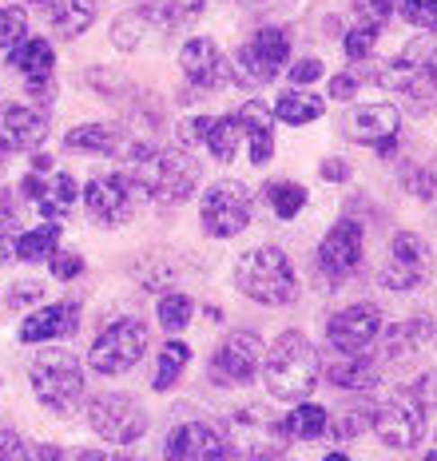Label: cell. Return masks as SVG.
<instances>
[{
    "instance_id": "1",
    "label": "cell",
    "mask_w": 437,
    "mask_h": 461,
    "mask_svg": "<svg viewBox=\"0 0 437 461\" xmlns=\"http://www.w3.org/2000/svg\"><path fill=\"white\" fill-rule=\"evenodd\" d=\"M318 374H322V362H318L315 342L299 330L279 334L267 350V358H263V382H267L271 398L290 402V406L310 398V390L318 386Z\"/></svg>"
},
{
    "instance_id": "2",
    "label": "cell",
    "mask_w": 437,
    "mask_h": 461,
    "mask_svg": "<svg viewBox=\"0 0 437 461\" xmlns=\"http://www.w3.org/2000/svg\"><path fill=\"white\" fill-rule=\"evenodd\" d=\"M131 184L156 203H183L199 187V163L183 148H147L131 159Z\"/></svg>"
},
{
    "instance_id": "3",
    "label": "cell",
    "mask_w": 437,
    "mask_h": 461,
    "mask_svg": "<svg viewBox=\"0 0 437 461\" xmlns=\"http://www.w3.org/2000/svg\"><path fill=\"white\" fill-rule=\"evenodd\" d=\"M28 382H32L36 402L60 418L76 414V410L84 406V398H88V382H84L80 358L60 350V346H49V350L36 354L32 366H28Z\"/></svg>"
},
{
    "instance_id": "4",
    "label": "cell",
    "mask_w": 437,
    "mask_h": 461,
    "mask_svg": "<svg viewBox=\"0 0 437 461\" xmlns=\"http://www.w3.org/2000/svg\"><path fill=\"white\" fill-rule=\"evenodd\" d=\"M235 286L259 306H290L299 299V275L279 247H251L235 263Z\"/></svg>"
},
{
    "instance_id": "5",
    "label": "cell",
    "mask_w": 437,
    "mask_h": 461,
    "mask_svg": "<svg viewBox=\"0 0 437 461\" xmlns=\"http://www.w3.org/2000/svg\"><path fill=\"white\" fill-rule=\"evenodd\" d=\"M223 438L231 441L235 457H246V461H259V457L282 454V446L290 441V434H287V421L271 418L263 406L235 410V414L227 418Z\"/></svg>"
},
{
    "instance_id": "6",
    "label": "cell",
    "mask_w": 437,
    "mask_h": 461,
    "mask_svg": "<svg viewBox=\"0 0 437 461\" xmlns=\"http://www.w3.org/2000/svg\"><path fill=\"white\" fill-rule=\"evenodd\" d=\"M144 350H147V326L139 319H120L88 346V366L103 374V378H116V374L139 366Z\"/></svg>"
},
{
    "instance_id": "7",
    "label": "cell",
    "mask_w": 437,
    "mask_h": 461,
    "mask_svg": "<svg viewBox=\"0 0 437 461\" xmlns=\"http://www.w3.org/2000/svg\"><path fill=\"white\" fill-rule=\"evenodd\" d=\"M374 434L389 449H410L425 434V398L410 386H397L382 406L374 410Z\"/></svg>"
},
{
    "instance_id": "8",
    "label": "cell",
    "mask_w": 437,
    "mask_h": 461,
    "mask_svg": "<svg viewBox=\"0 0 437 461\" xmlns=\"http://www.w3.org/2000/svg\"><path fill=\"white\" fill-rule=\"evenodd\" d=\"M84 410H88V426L111 446H131L147 434V410L128 393H100L88 398Z\"/></svg>"
},
{
    "instance_id": "9",
    "label": "cell",
    "mask_w": 437,
    "mask_h": 461,
    "mask_svg": "<svg viewBox=\"0 0 437 461\" xmlns=\"http://www.w3.org/2000/svg\"><path fill=\"white\" fill-rule=\"evenodd\" d=\"M199 223L211 239H231L251 223V191L239 179H218L199 203Z\"/></svg>"
},
{
    "instance_id": "10",
    "label": "cell",
    "mask_w": 437,
    "mask_h": 461,
    "mask_svg": "<svg viewBox=\"0 0 437 461\" xmlns=\"http://www.w3.org/2000/svg\"><path fill=\"white\" fill-rule=\"evenodd\" d=\"M290 56V32L287 28H259V32L235 52V80L239 84H271Z\"/></svg>"
},
{
    "instance_id": "11",
    "label": "cell",
    "mask_w": 437,
    "mask_h": 461,
    "mask_svg": "<svg viewBox=\"0 0 437 461\" xmlns=\"http://www.w3.org/2000/svg\"><path fill=\"white\" fill-rule=\"evenodd\" d=\"M263 358H267V350H263L259 334L254 330H235V334H227L223 346L215 350L207 374H211V382H218V386H246V382L259 374Z\"/></svg>"
},
{
    "instance_id": "12",
    "label": "cell",
    "mask_w": 437,
    "mask_h": 461,
    "mask_svg": "<svg viewBox=\"0 0 437 461\" xmlns=\"http://www.w3.org/2000/svg\"><path fill=\"white\" fill-rule=\"evenodd\" d=\"M362 251H366L362 223H358V219H338L318 247V271L326 275L330 283H342V278H350L362 267Z\"/></svg>"
},
{
    "instance_id": "13",
    "label": "cell",
    "mask_w": 437,
    "mask_h": 461,
    "mask_svg": "<svg viewBox=\"0 0 437 461\" xmlns=\"http://www.w3.org/2000/svg\"><path fill=\"white\" fill-rule=\"evenodd\" d=\"M382 334V311L374 303H354L330 314L326 342L334 354H366V346Z\"/></svg>"
},
{
    "instance_id": "14",
    "label": "cell",
    "mask_w": 437,
    "mask_h": 461,
    "mask_svg": "<svg viewBox=\"0 0 437 461\" xmlns=\"http://www.w3.org/2000/svg\"><path fill=\"white\" fill-rule=\"evenodd\" d=\"M397 128H402V112H397L394 104H358V108H350L346 120H342V131H346L350 143L378 148L382 156L394 151Z\"/></svg>"
},
{
    "instance_id": "15",
    "label": "cell",
    "mask_w": 437,
    "mask_h": 461,
    "mask_svg": "<svg viewBox=\"0 0 437 461\" xmlns=\"http://www.w3.org/2000/svg\"><path fill=\"white\" fill-rule=\"evenodd\" d=\"M430 275V243L414 230H397L389 243V263L382 267V286L389 291H414Z\"/></svg>"
},
{
    "instance_id": "16",
    "label": "cell",
    "mask_w": 437,
    "mask_h": 461,
    "mask_svg": "<svg viewBox=\"0 0 437 461\" xmlns=\"http://www.w3.org/2000/svg\"><path fill=\"white\" fill-rule=\"evenodd\" d=\"M164 461H239L218 429L203 421H179L164 441Z\"/></svg>"
},
{
    "instance_id": "17",
    "label": "cell",
    "mask_w": 437,
    "mask_h": 461,
    "mask_svg": "<svg viewBox=\"0 0 437 461\" xmlns=\"http://www.w3.org/2000/svg\"><path fill=\"white\" fill-rule=\"evenodd\" d=\"M84 207L103 227H123L136 215V184L123 176H96L84 187Z\"/></svg>"
},
{
    "instance_id": "18",
    "label": "cell",
    "mask_w": 437,
    "mask_h": 461,
    "mask_svg": "<svg viewBox=\"0 0 437 461\" xmlns=\"http://www.w3.org/2000/svg\"><path fill=\"white\" fill-rule=\"evenodd\" d=\"M49 140V112L32 104H0V143L8 151H36Z\"/></svg>"
},
{
    "instance_id": "19",
    "label": "cell",
    "mask_w": 437,
    "mask_h": 461,
    "mask_svg": "<svg viewBox=\"0 0 437 461\" xmlns=\"http://www.w3.org/2000/svg\"><path fill=\"white\" fill-rule=\"evenodd\" d=\"M80 326V303L64 299L52 306H40L36 314H28L21 322V342H56V339H72Z\"/></svg>"
},
{
    "instance_id": "20",
    "label": "cell",
    "mask_w": 437,
    "mask_h": 461,
    "mask_svg": "<svg viewBox=\"0 0 437 461\" xmlns=\"http://www.w3.org/2000/svg\"><path fill=\"white\" fill-rule=\"evenodd\" d=\"M36 13L49 21V28L64 41L84 36L96 21V0H32Z\"/></svg>"
},
{
    "instance_id": "21",
    "label": "cell",
    "mask_w": 437,
    "mask_h": 461,
    "mask_svg": "<svg viewBox=\"0 0 437 461\" xmlns=\"http://www.w3.org/2000/svg\"><path fill=\"white\" fill-rule=\"evenodd\" d=\"M179 68L195 84V88H218L223 84V52L215 48V41H187L179 48Z\"/></svg>"
},
{
    "instance_id": "22",
    "label": "cell",
    "mask_w": 437,
    "mask_h": 461,
    "mask_svg": "<svg viewBox=\"0 0 437 461\" xmlns=\"http://www.w3.org/2000/svg\"><path fill=\"white\" fill-rule=\"evenodd\" d=\"M235 115H239L243 136L251 143V163L254 167L271 163V156H274V108H267L263 100H246Z\"/></svg>"
},
{
    "instance_id": "23",
    "label": "cell",
    "mask_w": 437,
    "mask_h": 461,
    "mask_svg": "<svg viewBox=\"0 0 437 461\" xmlns=\"http://www.w3.org/2000/svg\"><path fill=\"white\" fill-rule=\"evenodd\" d=\"M326 382L334 390H374L378 386V362L366 354H338L326 362Z\"/></svg>"
},
{
    "instance_id": "24",
    "label": "cell",
    "mask_w": 437,
    "mask_h": 461,
    "mask_svg": "<svg viewBox=\"0 0 437 461\" xmlns=\"http://www.w3.org/2000/svg\"><path fill=\"white\" fill-rule=\"evenodd\" d=\"M64 148L84 151V156H116L123 148V131L111 128V123H80L64 136Z\"/></svg>"
},
{
    "instance_id": "25",
    "label": "cell",
    "mask_w": 437,
    "mask_h": 461,
    "mask_svg": "<svg viewBox=\"0 0 437 461\" xmlns=\"http://www.w3.org/2000/svg\"><path fill=\"white\" fill-rule=\"evenodd\" d=\"M8 64L16 72H24V80H40V76H52L56 72V52L49 41L40 36H28L16 48H8Z\"/></svg>"
},
{
    "instance_id": "26",
    "label": "cell",
    "mask_w": 437,
    "mask_h": 461,
    "mask_svg": "<svg viewBox=\"0 0 437 461\" xmlns=\"http://www.w3.org/2000/svg\"><path fill=\"white\" fill-rule=\"evenodd\" d=\"M207 0H147L144 8H139V16H144L147 24L164 28V32H175V28L192 24L199 13H203Z\"/></svg>"
},
{
    "instance_id": "27",
    "label": "cell",
    "mask_w": 437,
    "mask_h": 461,
    "mask_svg": "<svg viewBox=\"0 0 437 461\" xmlns=\"http://www.w3.org/2000/svg\"><path fill=\"white\" fill-rule=\"evenodd\" d=\"M76 199H80V187H76V179L64 176V171H52L49 187H44V199L36 203V211H40L49 223H60V219L76 207Z\"/></svg>"
},
{
    "instance_id": "28",
    "label": "cell",
    "mask_w": 437,
    "mask_h": 461,
    "mask_svg": "<svg viewBox=\"0 0 437 461\" xmlns=\"http://www.w3.org/2000/svg\"><path fill=\"white\" fill-rule=\"evenodd\" d=\"M239 143H243V123H239V115H215V120H207V140H203V148L211 151L215 159L231 163L235 151H239Z\"/></svg>"
},
{
    "instance_id": "29",
    "label": "cell",
    "mask_w": 437,
    "mask_h": 461,
    "mask_svg": "<svg viewBox=\"0 0 437 461\" xmlns=\"http://www.w3.org/2000/svg\"><path fill=\"white\" fill-rule=\"evenodd\" d=\"M187 362H192V346H187V342H179V339L164 342V350H159V362H156V378H151V390L167 393V390L175 386L179 378H183Z\"/></svg>"
},
{
    "instance_id": "30",
    "label": "cell",
    "mask_w": 437,
    "mask_h": 461,
    "mask_svg": "<svg viewBox=\"0 0 437 461\" xmlns=\"http://www.w3.org/2000/svg\"><path fill=\"white\" fill-rule=\"evenodd\" d=\"M322 112H326V104H322V95H315V92H282L279 100H274V115H279L282 123H294V128L315 123Z\"/></svg>"
},
{
    "instance_id": "31",
    "label": "cell",
    "mask_w": 437,
    "mask_h": 461,
    "mask_svg": "<svg viewBox=\"0 0 437 461\" xmlns=\"http://www.w3.org/2000/svg\"><path fill=\"white\" fill-rule=\"evenodd\" d=\"M282 421H287L290 441H315L330 429V414L318 406V402H299Z\"/></svg>"
},
{
    "instance_id": "32",
    "label": "cell",
    "mask_w": 437,
    "mask_h": 461,
    "mask_svg": "<svg viewBox=\"0 0 437 461\" xmlns=\"http://www.w3.org/2000/svg\"><path fill=\"white\" fill-rule=\"evenodd\" d=\"M60 223H40L36 230H24V235H16V258H24V263H40V258H52L60 251Z\"/></svg>"
},
{
    "instance_id": "33",
    "label": "cell",
    "mask_w": 437,
    "mask_h": 461,
    "mask_svg": "<svg viewBox=\"0 0 437 461\" xmlns=\"http://www.w3.org/2000/svg\"><path fill=\"white\" fill-rule=\"evenodd\" d=\"M263 199H267V207L274 211L279 219H294L302 207H307V187L294 184V179H271L267 187H263Z\"/></svg>"
},
{
    "instance_id": "34",
    "label": "cell",
    "mask_w": 437,
    "mask_h": 461,
    "mask_svg": "<svg viewBox=\"0 0 437 461\" xmlns=\"http://www.w3.org/2000/svg\"><path fill=\"white\" fill-rule=\"evenodd\" d=\"M430 339H437V326L425 322V319L394 326V330L386 334V354H389V358H402V354H414L417 346H425Z\"/></svg>"
},
{
    "instance_id": "35",
    "label": "cell",
    "mask_w": 437,
    "mask_h": 461,
    "mask_svg": "<svg viewBox=\"0 0 437 461\" xmlns=\"http://www.w3.org/2000/svg\"><path fill=\"white\" fill-rule=\"evenodd\" d=\"M192 314H195V303H192V294H183V291H167L164 299H159V326L171 334H179L187 322H192Z\"/></svg>"
},
{
    "instance_id": "36",
    "label": "cell",
    "mask_w": 437,
    "mask_h": 461,
    "mask_svg": "<svg viewBox=\"0 0 437 461\" xmlns=\"http://www.w3.org/2000/svg\"><path fill=\"white\" fill-rule=\"evenodd\" d=\"M28 41V13L24 8H0V48H16Z\"/></svg>"
},
{
    "instance_id": "37",
    "label": "cell",
    "mask_w": 437,
    "mask_h": 461,
    "mask_svg": "<svg viewBox=\"0 0 437 461\" xmlns=\"http://www.w3.org/2000/svg\"><path fill=\"white\" fill-rule=\"evenodd\" d=\"M397 13L414 28H437V0H397Z\"/></svg>"
},
{
    "instance_id": "38",
    "label": "cell",
    "mask_w": 437,
    "mask_h": 461,
    "mask_svg": "<svg viewBox=\"0 0 437 461\" xmlns=\"http://www.w3.org/2000/svg\"><path fill=\"white\" fill-rule=\"evenodd\" d=\"M354 13H358V21L362 24L382 28L389 16L397 13V0H354Z\"/></svg>"
},
{
    "instance_id": "39",
    "label": "cell",
    "mask_w": 437,
    "mask_h": 461,
    "mask_svg": "<svg viewBox=\"0 0 437 461\" xmlns=\"http://www.w3.org/2000/svg\"><path fill=\"white\" fill-rule=\"evenodd\" d=\"M374 44H378V28H370V24H358V28H350L346 32V56L350 60H366L370 52H374Z\"/></svg>"
},
{
    "instance_id": "40",
    "label": "cell",
    "mask_w": 437,
    "mask_h": 461,
    "mask_svg": "<svg viewBox=\"0 0 437 461\" xmlns=\"http://www.w3.org/2000/svg\"><path fill=\"white\" fill-rule=\"evenodd\" d=\"M370 426H374V410H350L346 418L330 426V434H334L338 441H346V438H358V434H366Z\"/></svg>"
},
{
    "instance_id": "41",
    "label": "cell",
    "mask_w": 437,
    "mask_h": 461,
    "mask_svg": "<svg viewBox=\"0 0 437 461\" xmlns=\"http://www.w3.org/2000/svg\"><path fill=\"white\" fill-rule=\"evenodd\" d=\"M144 28H147V21L144 16H123V21H116L111 24V44H120V48H136L139 44V36H144Z\"/></svg>"
},
{
    "instance_id": "42",
    "label": "cell",
    "mask_w": 437,
    "mask_h": 461,
    "mask_svg": "<svg viewBox=\"0 0 437 461\" xmlns=\"http://www.w3.org/2000/svg\"><path fill=\"white\" fill-rule=\"evenodd\" d=\"M49 271H52V278H60V283H72V278L84 275V258L76 251H56L49 258Z\"/></svg>"
},
{
    "instance_id": "43",
    "label": "cell",
    "mask_w": 437,
    "mask_h": 461,
    "mask_svg": "<svg viewBox=\"0 0 437 461\" xmlns=\"http://www.w3.org/2000/svg\"><path fill=\"white\" fill-rule=\"evenodd\" d=\"M44 299V283H36V278H24V283H13V291H8V306H32Z\"/></svg>"
},
{
    "instance_id": "44",
    "label": "cell",
    "mask_w": 437,
    "mask_h": 461,
    "mask_svg": "<svg viewBox=\"0 0 437 461\" xmlns=\"http://www.w3.org/2000/svg\"><path fill=\"white\" fill-rule=\"evenodd\" d=\"M0 461H36V457L28 454V446L13 429H0Z\"/></svg>"
},
{
    "instance_id": "45",
    "label": "cell",
    "mask_w": 437,
    "mask_h": 461,
    "mask_svg": "<svg viewBox=\"0 0 437 461\" xmlns=\"http://www.w3.org/2000/svg\"><path fill=\"white\" fill-rule=\"evenodd\" d=\"M24 92L28 100H36L40 108H49L56 100V76H40V80H24Z\"/></svg>"
},
{
    "instance_id": "46",
    "label": "cell",
    "mask_w": 437,
    "mask_h": 461,
    "mask_svg": "<svg viewBox=\"0 0 437 461\" xmlns=\"http://www.w3.org/2000/svg\"><path fill=\"white\" fill-rule=\"evenodd\" d=\"M354 92H358V76L354 72H338L334 80H330V100L350 104V100H354Z\"/></svg>"
},
{
    "instance_id": "47",
    "label": "cell",
    "mask_w": 437,
    "mask_h": 461,
    "mask_svg": "<svg viewBox=\"0 0 437 461\" xmlns=\"http://www.w3.org/2000/svg\"><path fill=\"white\" fill-rule=\"evenodd\" d=\"M318 76H322V60H315V56H307V60H299L290 68V80L294 84H315Z\"/></svg>"
},
{
    "instance_id": "48",
    "label": "cell",
    "mask_w": 437,
    "mask_h": 461,
    "mask_svg": "<svg viewBox=\"0 0 437 461\" xmlns=\"http://www.w3.org/2000/svg\"><path fill=\"white\" fill-rule=\"evenodd\" d=\"M322 179H330V184H342V179H350L346 159H326V163H322Z\"/></svg>"
},
{
    "instance_id": "49",
    "label": "cell",
    "mask_w": 437,
    "mask_h": 461,
    "mask_svg": "<svg viewBox=\"0 0 437 461\" xmlns=\"http://www.w3.org/2000/svg\"><path fill=\"white\" fill-rule=\"evenodd\" d=\"M72 461H131V457H123V454H100V449H80Z\"/></svg>"
},
{
    "instance_id": "50",
    "label": "cell",
    "mask_w": 437,
    "mask_h": 461,
    "mask_svg": "<svg viewBox=\"0 0 437 461\" xmlns=\"http://www.w3.org/2000/svg\"><path fill=\"white\" fill-rule=\"evenodd\" d=\"M36 461H60V449H56V446H40V449H36Z\"/></svg>"
},
{
    "instance_id": "51",
    "label": "cell",
    "mask_w": 437,
    "mask_h": 461,
    "mask_svg": "<svg viewBox=\"0 0 437 461\" xmlns=\"http://www.w3.org/2000/svg\"><path fill=\"white\" fill-rule=\"evenodd\" d=\"M322 461H350V454H338V449H334V454H326Z\"/></svg>"
},
{
    "instance_id": "52",
    "label": "cell",
    "mask_w": 437,
    "mask_h": 461,
    "mask_svg": "<svg viewBox=\"0 0 437 461\" xmlns=\"http://www.w3.org/2000/svg\"><path fill=\"white\" fill-rule=\"evenodd\" d=\"M259 461H287V457H282V454H271V457H259Z\"/></svg>"
},
{
    "instance_id": "53",
    "label": "cell",
    "mask_w": 437,
    "mask_h": 461,
    "mask_svg": "<svg viewBox=\"0 0 437 461\" xmlns=\"http://www.w3.org/2000/svg\"><path fill=\"white\" fill-rule=\"evenodd\" d=\"M4 151H8V148H4V143H0V167H4Z\"/></svg>"
},
{
    "instance_id": "54",
    "label": "cell",
    "mask_w": 437,
    "mask_h": 461,
    "mask_svg": "<svg viewBox=\"0 0 437 461\" xmlns=\"http://www.w3.org/2000/svg\"><path fill=\"white\" fill-rule=\"evenodd\" d=\"M425 461H437V449H433V454H425Z\"/></svg>"
},
{
    "instance_id": "55",
    "label": "cell",
    "mask_w": 437,
    "mask_h": 461,
    "mask_svg": "<svg viewBox=\"0 0 437 461\" xmlns=\"http://www.w3.org/2000/svg\"><path fill=\"white\" fill-rule=\"evenodd\" d=\"M139 5H147V0H139Z\"/></svg>"
}]
</instances>
